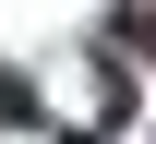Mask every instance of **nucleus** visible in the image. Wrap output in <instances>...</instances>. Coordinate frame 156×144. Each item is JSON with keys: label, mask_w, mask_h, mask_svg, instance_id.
<instances>
[{"label": "nucleus", "mask_w": 156, "mask_h": 144, "mask_svg": "<svg viewBox=\"0 0 156 144\" xmlns=\"http://www.w3.org/2000/svg\"><path fill=\"white\" fill-rule=\"evenodd\" d=\"M0 120H24V84H12V72H0Z\"/></svg>", "instance_id": "nucleus-1"}, {"label": "nucleus", "mask_w": 156, "mask_h": 144, "mask_svg": "<svg viewBox=\"0 0 156 144\" xmlns=\"http://www.w3.org/2000/svg\"><path fill=\"white\" fill-rule=\"evenodd\" d=\"M132 48H144V60H156V12H132Z\"/></svg>", "instance_id": "nucleus-2"}, {"label": "nucleus", "mask_w": 156, "mask_h": 144, "mask_svg": "<svg viewBox=\"0 0 156 144\" xmlns=\"http://www.w3.org/2000/svg\"><path fill=\"white\" fill-rule=\"evenodd\" d=\"M84 144H96V132H84Z\"/></svg>", "instance_id": "nucleus-3"}]
</instances>
